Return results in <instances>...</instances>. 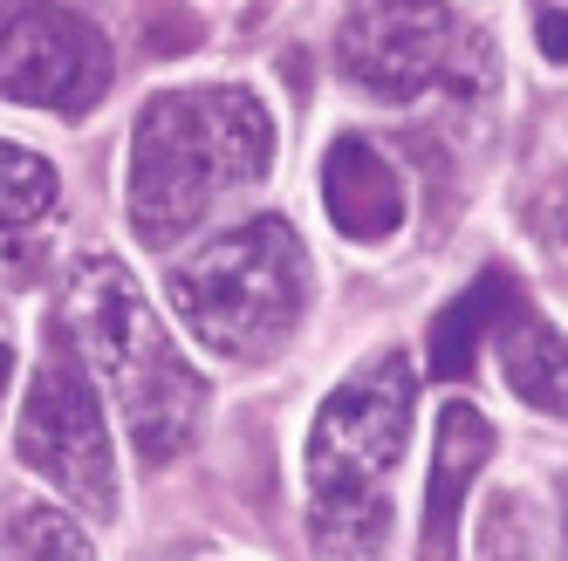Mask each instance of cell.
<instances>
[{"label":"cell","mask_w":568,"mask_h":561,"mask_svg":"<svg viewBox=\"0 0 568 561\" xmlns=\"http://www.w3.org/2000/svg\"><path fill=\"white\" fill-rule=\"evenodd\" d=\"M274 165V116L247 83L165 90L138 116L124 151V213L144 247L185 239L233 185H261Z\"/></svg>","instance_id":"1"},{"label":"cell","mask_w":568,"mask_h":561,"mask_svg":"<svg viewBox=\"0 0 568 561\" xmlns=\"http://www.w3.org/2000/svg\"><path fill=\"white\" fill-rule=\"evenodd\" d=\"M412 364L377 349L308 425V541L322 561H377L390 541V472L412 446Z\"/></svg>","instance_id":"2"},{"label":"cell","mask_w":568,"mask_h":561,"mask_svg":"<svg viewBox=\"0 0 568 561\" xmlns=\"http://www.w3.org/2000/svg\"><path fill=\"white\" fill-rule=\"evenodd\" d=\"M69 323L75 343L97 364L103 390L116 397V411L131 425L138 459L165 466L192 446L199 418H206V377L185 364V349L172 343L165 315L144 302L131 267L116 254H83L69 274Z\"/></svg>","instance_id":"3"},{"label":"cell","mask_w":568,"mask_h":561,"mask_svg":"<svg viewBox=\"0 0 568 561\" xmlns=\"http://www.w3.org/2000/svg\"><path fill=\"white\" fill-rule=\"evenodd\" d=\"M172 308L199 349L267 364L308 308V254L288 220H247L172 267Z\"/></svg>","instance_id":"4"},{"label":"cell","mask_w":568,"mask_h":561,"mask_svg":"<svg viewBox=\"0 0 568 561\" xmlns=\"http://www.w3.org/2000/svg\"><path fill=\"white\" fill-rule=\"evenodd\" d=\"M336 55L349 83L377 103H412L425 90H494V42L438 0H349Z\"/></svg>","instance_id":"5"},{"label":"cell","mask_w":568,"mask_h":561,"mask_svg":"<svg viewBox=\"0 0 568 561\" xmlns=\"http://www.w3.org/2000/svg\"><path fill=\"white\" fill-rule=\"evenodd\" d=\"M14 452L28 472H42L49 487L83 507L90 520L116 513V452H110V425L97 411V390L83 377V364L62 349L42 356L28 397H21V431H14Z\"/></svg>","instance_id":"6"},{"label":"cell","mask_w":568,"mask_h":561,"mask_svg":"<svg viewBox=\"0 0 568 561\" xmlns=\"http://www.w3.org/2000/svg\"><path fill=\"white\" fill-rule=\"evenodd\" d=\"M0 96L55 116H90L110 96L103 28L62 8H28L0 28Z\"/></svg>","instance_id":"7"},{"label":"cell","mask_w":568,"mask_h":561,"mask_svg":"<svg viewBox=\"0 0 568 561\" xmlns=\"http://www.w3.org/2000/svg\"><path fill=\"white\" fill-rule=\"evenodd\" d=\"M486 459H494V425L479 418V405L453 397L432 431V487H425V534H418L425 561H453L459 513H466V493H473Z\"/></svg>","instance_id":"8"},{"label":"cell","mask_w":568,"mask_h":561,"mask_svg":"<svg viewBox=\"0 0 568 561\" xmlns=\"http://www.w3.org/2000/svg\"><path fill=\"white\" fill-rule=\"evenodd\" d=\"M322 206H329V226L377 247L404 226V178L390 172V157L371 137H336L329 157H322Z\"/></svg>","instance_id":"9"},{"label":"cell","mask_w":568,"mask_h":561,"mask_svg":"<svg viewBox=\"0 0 568 561\" xmlns=\"http://www.w3.org/2000/svg\"><path fill=\"white\" fill-rule=\"evenodd\" d=\"M494 349H500V377H507V390L520 397L527 411L568 418V336L548 323V315H535V308L520 302L507 323H500Z\"/></svg>","instance_id":"10"},{"label":"cell","mask_w":568,"mask_h":561,"mask_svg":"<svg viewBox=\"0 0 568 561\" xmlns=\"http://www.w3.org/2000/svg\"><path fill=\"white\" fill-rule=\"evenodd\" d=\"M514 308H520V288H514V280H507V274H479L473 288L432 323V377H466L473 356H479V343L500 336V323H507Z\"/></svg>","instance_id":"11"},{"label":"cell","mask_w":568,"mask_h":561,"mask_svg":"<svg viewBox=\"0 0 568 561\" xmlns=\"http://www.w3.org/2000/svg\"><path fill=\"white\" fill-rule=\"evenodd\" d=\"M55 165L42 151H28V144H8L0 137V233H14V226H34L49 206H55Z\"/></svg>","instance_id":"12"},{"label":"cell","mask_w":568,"mask_h":561,"mask_svg":"<svg viewBox=\"0 0 568 561\" xmlns=\"http://www.w3.org/2000/svg\"><path fill=\"white\" fill-rule=\"evenodd\" d=\"M8 554L14 561H97L90 534L75 528L69 513H55V507H21L14 528H8Z\"/></svg>","instance_id":"13"},{"label":"cell","mask_w":568,"mask_h":561,"mask_svg":"<svg viewBox=\"0 0 568 561\" xmlns=\"http://www.w3.org/2000/svg\"><path fill=\"white\" fill-rule=\"evenodd\" d=\"M535 42H541V55H548L555 69H568V14H561V8H541V14H535Z\"/></svg>","instance_id":"14"},{"label":"cell","mask_w":568,"mask_h":561,"mask_svg":"<svg viewBox=\"0 0 568 561\" xmlns=\"http://www.w3.org/2000/svg\"><path fill=\"white\" fill-rule=\"evenodd\" d=\"M548 226H555V239H568V185H555V198H548Z\"/></svg>","instance_id":"15"},{"label":"cell","mask_w":568,"mask_h":561,"mask_svg":"<svg viewBox=\"0 0 568 561\" xmlns=\"http://www.w3.org/2000/svg\"><path fill=\"white\" fill-rule=\"evenodd\" d=\"M28 8H42V0H0V28H8L14 14H28Z\"/></svg>","instance_id":"16"},{"label":"cell","mask_w":568,"mask_h":561,"mask_svg":"<svg viewBox=\"0 0 568 561\" xmlns=\"http://www.w3.org/2000/svg\"><path fill=\"white\" fill-rule=\"evenodd\" d=\"M8 384H14V349L0 343V397H8Z\"/></svg>","instance_id":"17"}]
</instances>
